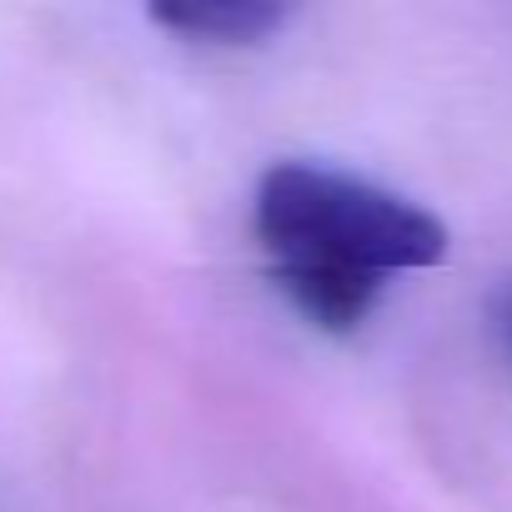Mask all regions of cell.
<instances>
[{
  "mask_svg": "<svg viewBox=\"0 0 512 512\" xmlns=\"http://www.w3.org/2000/svg\"><path fill=\"white\" fill-rule=\"evenodd\" d=\"M251 231L282 297L337 337L357 332L397 277L447 256L442 216L332 161L267 166L251 196Z\"/></svg>",
  "mask_w": 512,
  "mask_h": 512,
  "instance_id": "6da1fadb",
  "label": "cell"
},
{
  "mask_svg": "<svg viewBox=\"0 0 512 512\" xmlns=\"http://www.w3.org/2000/svg\"><path fill=\"white\" fill-rule=\"evenodd\" d=\"M287 6L277 0H166L151 6V21L181 41L201 46H262L287 26Z\"/></svg>",
  "mask_w": 512,
  "mask_h": 512,
  "instance_id": "7a4b0ae2",
  "label": "cell"
},
{
  "mask_svg": "<svg viewBox=\"0 0 512 512\" xmlns=\"http://www.w3.org/2000/svg\"><path fill=\"white\" fill-rule=\"evenodd\" d=\"M497 332L507 337V347H512V282L502 287V297H497Z\"/></svg>",
  "mask_w": 512,
  "mask_h": 512,
  "instance_id": "3957f363",
  "label": "cell"
}]
</instances>
